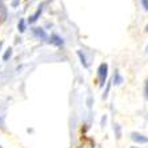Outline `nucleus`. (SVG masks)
<instances>
[{"label":"nucleus","instance_id":"1","mask_svg":"<svg viewBox=\"0 0 148 148\" xmlns=\"http://www.w3.org/2000/svg\"><path fill=\"white\" fill-rule=\"evenodd\" d=\"M107 76H108V64L107 63H101L97 68V77L100 82V87H104L106 82H107Z\"/></svg>","mask_w":148,"mask_h":148},{"label":"nucleus","instance_id":"2","mask_svg":"<svg viewBox=\"0 0 148 148\" xmlns=\"http://www.w3.org/2000/svg\"><path fill=\"white\" fill-rule=\"evenodd\" d=\"M48 43L52 44V45H55V47H63V45H64V40H63V38L58 34H52L48 39Z\"/></svg>","mask_w":148,"mask_h":148},{"label":"nucleus","instance_id":"3","mask_svg":"<svg viewBox=\"0 0 148 148\" xmlns=\"http://www.w3.org/2000/svg\"><path fill=\"white\" fill-rule=\"evenodd\" d=\"M32 34H34V36L36 39H39V40H47V39H48V35H47V32H45L43 28H34V29H32Z\"/></svg>","mask_w":148,"mask_h":148},{"label":"nucleus","instance_id":"4","mask_svg":"<svg viewBox=\"0 0 148 148\" xmlns=\"http://www.w3.org/2000/svg\"><path fill=\"white\" fill-rule=\"evenodd\" d=\"M131 139L135 141V143H140V144L148 143V138H147V136L139 134V132H132V134H131Z\"/></svg>","mask_w":148,"mask_h":148},{"label":"nucleus","instance_id":"5","mask_svg":"<svg viewBox=\"0 0 148 148\" xmlns=\"http://www.w3.org/2000/svg\"><path fill=\"white\" fill-rule=\"evenodd\" d=\"M41 12H43V8L39 7V10L36 11V12H35L32 16L28 17V23H29V24H34V23H36V21H38V19H39V16L41 15Z\"/></svg>","mask_w":148,"mask_h":148},{"label":"nucleus","instance_id":"6","mask_svg":"<svg viewBox=\"0 0 148 148\" xmlns=\"http://www.w3.org/2000/svg\"><path fill=\"white\" fill-rule=\"evenodd\" d=\"M77 56H79L83 67H84V68H88V67H90V64H88V62H87V58H86V55H84V52H83L82 49H79V51H77Z\"/></svg>","mask_w":148,"mask_h":148},{"label":"nucleus","instance_id":"7","mask_svg":"<svg viewBox=\"0 0 148 148\" xmlns=\"http://www.w3.org/2000/svg\"><path fill=\"white\" fill-rule=\"evenodd\" d=\"M7 8H5V5H4V3H0V20L4 21L5 19H7Z\"/></svg>","mask_w":148,"mask_h":148},{"label":"nucleus","instance_id":"8","mask_svg":"<svg viewBox=\"0 0 148 148\" xmlns=\"http://www.w3.org/2000/svg\"><path fill=\"white\" fill-rule=\"evenodd\" d=\"M124 82V79L121 77V75H120V72L119 71H115V76H114V83L116 84V86H120L121 83Z\"/></svg>","mask_w":148,"mask_h":148},{"label":"nucleus","instance_id":"9","mask_svg":"<svg viewBox=\"0 0 148 148\" xmlns=\"http://www.w3.org/2000/svg\"><path fill=\"white\" fill-rule=\"evenodd\" d=\"M17 28H19V32H24L25 29H27V23H25L24 19H20V20H19Z\"/></svg>","mask_w":148,"mask_h":148},{"label":"nucleus","instance_id":"10","mask_svg":"<svg viewBox=\"0 0 148 148\" xmlns=\"http://www.w3.org/2000/svg\"><path fill=\"white\" fill-rule=\"evenodd\" d=\"M11 56H12V48H11V47H10V48H8L7 51H5V53H4V56H3V60H4V62H7V60L11 58Z\"/></svg>","mask_w":148,"mask_h":148},{"label":"nucleus","instance_id":"11","mask_svg":"<svg viewBox=\"0 0 148 148\" xmlns=\"http://www.w3.org/2000/svg\"><path fill=\"white\" fill-rule=\"evenodd\" d=\"M115 131H116V138L117 139H120L121 138V130H120V125L119 124H115V128H114Z\"/></svg>","mask_w":148,"mask_h":148},{"label":"nucleus","instance_id":"12","mask_svg":"<svg viewBox=\"0 0 148 148\" xmlns=\"http://www.w3.org/2000/svg\"><path fill=\"white\" fill-rule=\"evenodd\" d=\"M144 97L145 100H148V79L145 80V84H144Z\"/></svg>","mask_w":148,"mask_h":148},{"label":"nucleus","instance_id":"13","mask_svg":"<svg viewBox=\"0 0 148 148\" xmlns=\"http://www.w3.org/2000/svg\"><path fill=\"white\" fill-rule=\"evenodd\" d=\"M141 5L145 11H148V0H141Z\"/></svg>","mask_w":148,"mask_h":148},{"label":"nucleus","instance_id":"14","mask_svg":"<svg viewBox=\"0 0 148 148\" xmlns=\"http://www.w3.org/2000/svg\"><path fill=\"white\" fill-rule=\"evenodd\" d=\"M17 4H19V0H14V1H12V7H16Z\"/></svg>","mask_w":148,"mask_h":148},{"label":"nucleus","instance_id":"15","mask_svg":"<svg viewBox=\"0 0 148 148\" xmlns=\"http://www.w3.org/2000/svg\"><path fill=\"white\" fill-rule=\"evenodd\" d=\"M3 119L4 116H0V127H3Z\"/></svg>","mask_w":148,"mask_h":148},{"label":"nucleus","instance_id":"16","mask_svg":"<svg viewBox=\"0 0 148 148\" xmlns=\"http://www.w3.org/2000/svg\"><path fill=\"white\" fill-rule=\"evenodd\" d=\"M1 47H3V41H0V49H1Z\"/></svg>","mask_w":148,"mask_h":148},{"label":"nucleus","instance_id":"17","mask_svg":"<svg viewBox=\"0 0 148 148\" xmlns=\"http://www.w3.org/2000/svg\"><path fill=\"white\" fill-rule=\"evenodd\" d=\"M145 32H148V24L145 25Z\"/></svg>","mask_w":148,"mask_h":148},{"label":"nucleus","instance_id":"18","mask_svg":"<svg viewBox=\"0 0 148 148\" xmlns=\"http://www.w3.org/2000/svg\"><path fill=\"white\" fill-rule=\"evenodd\" d=\"M131 148H138V147H131Z\"/></svg>","mask_w":148,"mask_h":148}]
</instances>
